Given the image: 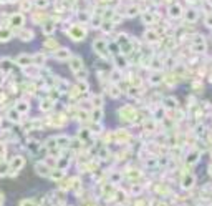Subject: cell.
I'll list each match as a JSON object with an SVG mask.
<instances>
[{"mask_svg":"<svg viewBox=\"0 0 212 206\" xmlns=\"http://www.w3.org/2000/svg\"><path fill=\"white\" fill-rule=\"evenodd\" d=\"M12 23H13V25H17V27H20L22 23H23V15H20V13L12 15Z\"/></svg>","mask_w":212,"mask_h":206,"instance_id":"ba28073f","label":"cell"},{"mask_svg":"<svg viewBox=\"0 0 212 206\" xmlns=\"http://www.w3.org/2000/svg\"><path fill=\"white\" fill-rule=\"evenodd\" d=\"M169 13L172 15V17H179V15H181V7H179V5H172Z\"/></svg>","mask_w":212,"mask_h":206,"instance_id":"7c38bea8","label":"cell"},{"mask_svg":"<svg viewBox=\"0 0 212 206\" xmlns=\"http://www.w3.org/2000/svg\"><path fill=\"white\" fill-rule=\"evenodd\" d=\"M33 62V58L32 57H28L27 53H22L17 57V63L18 65H22V67H27V65H30V63Z\"/></svg>","mask_w":212,"mask_h":206,"instance_id":"7a4b0ae2","label":"cell"},{"mask_svg":"<svg viewBox=\"0 0 212 206\" xmlns=\"http://www.w3.org/2000/svg\"><path fill=\"white\" fill-rule=\"evenodd\" d=\"M81 67H83V62H81V58H80V57H73V58H71V62H70V68L73 70V72L78 73L80 70H81Z\"/></svg>","mask_w":212,"mask_h":206,"instance_id":"6da1fadb","label":"cell"},{"mask_svg":"<svg viewBox=\"0 0 212 206\" xmlns=\"http://www.w3.org/2000/svg\"><path fill=\"white\" fill-rule=\"evenodd\" d=\"M106 47H108V45H106V42L101 40V38H100V40H96V42L93 43V48H96V52H100V53H103V52L106 50Z\"/></svg>","mask_w":212,"mask_h":206,"instance_id":"5b68a950","label":"cell"},{"mask_svg":"<svg viewBox=\"0 0 212 206\" xmlns=\"http://www.w3.org/2000/svg\"><path fill=\"white\" fill-rule=\"evenodd\" d=\"M37 173H38V175L46 176V175H48V168H46L45 165H37Z\"/></svg>","mask_w":212,"mask_h":206,"instance_id":"4fadbf2b","label":"cell"},{"mask_svg":"<svg viewBox=\"0 0 212 206\" xmlns=\"http://www.w3.org/2000/svg\"><path fill=\"white\" fill-rule=\"evenodd\" d=\"M70 57V50L68 48H60V50L55 52V58L56 60H67Z\"/></svg>","mask_w":212,"mask_h":206,"instance_id":"3957f363","label":"cell"},{"mask_svg":"<svg viewBox=\"0 0 212 206\" xmlns=\"http://www.w3.org/2000/svg\"><path fill=\"white\" fill-rule=\"evenodd\" d=\"M53 30H55V23H51V22L43 23V33H45V35H50Z\"/></svg>","mask_w":212,"mask_h":206,"instance_id":"8992f818","label":"cell"},{"mask_svg":"<svg viewBox=\"0 0 212 206\" xmlns=\"http://www.w3.org/2000/svg\"><path fill=\"white\" fill-rule=\"evenodd\" d=\"M0 40L2 42H7V40H10V30H0Z\"/></svg>","mask_w":212,"mask_h":206,"instance_id":"8fae6325","label":"cell"},{"mask_svg":"<svg viewBox=\"0 0 212 206\" xmlns=\"http://www.w3.org/2000/svg\"><path fill=\"white\" fill-rule=\"evenodd\" d=\"M143 18H144L146 22H153V17H151V15H148V13H144V15H143Z\"/></svg>","mask_w":212,"mask_h":206,"instance_id":"ac0fdd59","label":"cell"},{"mask_svg":"<svg viewBox=\"0 0 212 206\" xmlns=\"http://www.w3.org/2000/svg\"><path fill=\"white\" fill-rule=\"evenodd\" d=\"M22 40H23V42H28V40H32V38H33V33H32V32H30V30H23V32H22Z\"/></svg>","mask_w":212,"mask_h":206,"instance_id":"9c48e42d","label":"cell"},{"mask_svg":"<svg viewBox=\"0 0 212 206\" xmlns=\"http://www.w3.org/2000/svg\"><path fill=\"white\" fill-rule=\"evenodd\" d=\"M17 110L20 113H25V111H28V105H27L25 101H20V103H17Z\"/></svg>","mask_w":212,"mask_h":206,"instance_id":"5bb4252c","label":"cell"},{"mask_svg":"<svg viewBox=\"0 0 212 206\" xmlns=\"http://www.w3.org/2000/svg\"><path fill=\"white\" fill-rule=\"evenodd\" d=\"M101 115H103V111H101V110H96V111H93V120L100 122V120H101Z\"/></svg>","mask_w":212,"mask_h":206,"instance_id":"9a60e30c","label":"cell"},{"mask_svg":"<svg viewBox=\"0 0 212 206\" xmlns=\"http://www.w3.org/2000/svg\"><path fill=\"white\" fill-rule=\"evenodd\" d=\"M205 23H207L209 27H212V15H211V17H207V18H205Z\"/></svg>","mask_w":212,"mask_h":206,"instance_id":"ffe728a7","label":"cell"},{"mask_svg":"<svg viewBox=\"0 0 212 206\" xmlns=\"http://www.w3.org/2000/svg\"><path fill=\"white\" fill-rule=\"evenodd\" d=\"M9 118L12 122H18V120H20V111H18V110H12L9 113Z\"/></svg>","mask_w":212,"mask_h":206,"instance_id":"30bf717a","label":"cell"},{"mask_svg":"<svg viewBox=\"0 0 212 206\" xmlns=\"http://www.w3.org/2000/svg\"><path fill=\"white\" fill-rule=\"evenodd\" d=\"M23 163H25V160H23L22 156H15L13 161L10 163V168H12V170H20L22 166H23Z\"/></svg>","mask_w":212,"mask_h":206,"instance_id":"277c9868","label":"cell"},{"mask_svg":"<svg viewBox=\"0 0 212 206\" xmlns=\"http://www.w3.org/2000/svg\"><path fill=\"white\" fill-rule=\"evenodd\" d=\"M4 199H5V198H4V194L0 193V206H4Z\"/></svg>","mask_w":212,"mask_h":206,"instance_id":"44dd1931","label":"cell"},{"mask_svg":"<svg viewBox=\"0 0 212 206\" xmlns=\"http://www.w3.org/2000/svg\"><path fill=\"white\" fill-rule=\"evenodd\" d=\"M195 15H197L195 10H187V18H189V20H195Z\"/></svg>","mask_w":212,"mask_h":206,"instance_id":"2e32d148","label":"cell"},{"mask_svg":"<svg viewBox=\"0 0 212 206\" xmlns=\"http://www.w3.org/2000/svg\"><path fill=\"white\" fill-rule=\"evenodd\" d=\"M83 32L78 28V27H75V28H71V38H75V40H80V38H83Z\"/></svg>","mask_w":212,"mask_h":206,"instance_id":"52a82bcc","label":"cell"},{"mask_svg":"<svg viewBox=\"0 0 212 206\" xmlns=\"http://www.w3.org/2000/svg\"><path fill=\"white\" fill-rule=\"evenodd\" d=\"M5 173H7V166H0V175H5Z\"/></svg>","mask_w":212,"mask_h":206,"instance_id":"d6986e66","label":"cell"},{"mask_svg":"<svg viewBox=\"0 0 212 206\" xmlns=\"http://www.w3.org/2000/svg\"><path fill=\"white\" fill-rule=\"evenodd\" d=\"M20 206H37V205H35L33 201H23V203H22Z\"/></svg>","mask_w":212,"mask_h":206,"instance_id":"e0dca14e","label":"cell"},{"mask_svg":"<svg viewBox=\"0 0 212 206\" xmlns=\"http://www.w3.org/2000/svg\"><path fill=\"white\" fill-rule=\"evenodd\" d=\"M211 4H212V0H211Z\"/></svg>","mask_w":212,"mask_h":206,"instance_id":"7402d4cb","label":"cell"}]
</instances>
